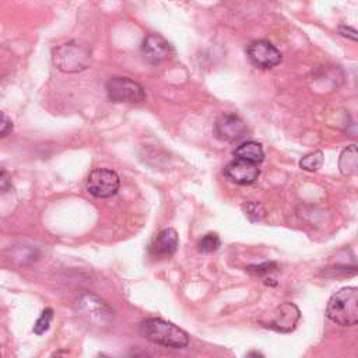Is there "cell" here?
<instances>
[{
    "label": "cell",
    "instance_id": "5bb4252c",
    "mask_svg": "<svg viewBox=\"0 0 358 358\" xmlns=\"http://www.w3.org/2000/svg\"><path fill=\"white\" fill-rule=\"evenodd\" d=\"M338 168L344 176H352L358 172V151L355 144H351L341 151Z\"/></svg>",
    "mask_w": 358,
    "mask_h": 358
},
{
    "label": "cell",
    "instance_id": "7402d4cb",
    "mask_svg": "<svg viewBox=\"0 0 358 358\" xmlns=\"http://www.w3.org/2000/svg\"><path fill=\"white\" fill-rule=\"evenodd\" d=\"M338 34L351 39V41H357V31L352 27H347V25H340L338 27Z\"/></svg>",
    "mask_w": 358,
    "mask_h": 358
},
{
    "label": "cell",
    "instance_id": "5b68a950",
    "mask_svg": "<svg viewBox=\"0 0 358 358\" xmlns=\"http://www.w3.org/2000/svg\"><path fill=\"white\" fill-rule=\"evenodd\" d=\"M301 317V312L296 305L291 302H284L271 310L266 312L260 317V323L275 331L288 333L292 331Z\"/></svg>",
    "mask_w": 358,
    "mask_h": 358
},
{
    "label": "cell",
    "instance_id": "603a6c76",
    "mask_svg": "<svg viewBox=\"0 0 358 358\" xmlns=\"http://www.w3.org/2000/svg\"><path fill=\"white\" fill-rule=\"evenodd\" d=\"M245 358H264V355H263L260 351L253 350V351H249V352L245 355Z\"/></svg>",
    "mask_w": 358,
    "mask_h": 358
},
{
    "label": "cell",
    "instance_id": "4fadbf2b",
    "mask_svg": "<svg viewBox=\"0 0 358 358\" xmlns=\"http://www.w3.org/2000/svg\"><path fill=\"white\" fill-rule=\"evenodd\" d=\"M234 157L235 159H241V161H246L257 165L264 159V151L259 143L245 141L235 148Z\"/></svg>",
    "mask_w": 358,
    "mask_h": 358
},
{
    "label": "cell",
    "instance_id": "2e32d148",
    "mask_svg": "<svg viewBox=\"0 0 358 358\" xmlns=\"http://www.w3.org/2000/svg\"><path fill=\"white\" fill-rule=\"evenodd\" d=\"M221 245L220 236L214 232H208L204 236H201V239L199 241V250L203 253H210V252H215Z\"/></svg>",
    "mask_w": 358,
    "mask_h": 358
},
{
    "label": "cell",
    "instance_id": "7c38bea8",
    "mask_svg": "<svg viewBox=\"0 0 358 358\" xmlns=\"http://www.w3.org/2000/svg\"><path fill=\"white\" fill-rule=\"evenodd\" d=\"M224 175L236 185H250L259 178L260 171L255 164L234 159L224 168Z\"/></svg>",
    "mask_w": 358,
    "mask_h": 358
},
{
    "label": "cell",
    "instance_id": "6da1fadb",
    "mask_svg": "<svg viewBox=\"0 0 358 358\" xmlns=\"http://www.w3.org/2000/svg\"><path fill=\"white\" fill-rule=\"evenodd\" d=\"M138 331L144 338L164 347L183 348L189 344V336L185 330L159 317L143 320L138 326Z\"/></svg>",
    "mask_w": 358,
    "mask_h": 358
},
{
    "label": "cell",
    "instance_id": "7a4b0ae2",
    "mask_svg": "<svg viewBox=\"0 0 358 358\" xmlns=\"http://www.w3.org/2000/svg\"><path fill=\"white\" fill-rule=\"evenodd\" d=\"M326 315L340 326H354L358 322L357 287H345L333 294L327 302Z\"/></svg>",
    "mask_w": 358,
    "mask_h": 358
},
{
    "label": "cell",
    "instance_id": "d6986e66",
    "mask_svg": "<svg viewBox=\"0 0 358 358\" xmlns=\"http://www.w3.org/2000/svg\"><path fill=\"white\" fill-rule=\"evenodd\" d=\"M277 268V263L274 262H264L262 264H255V266H248L246 271L252 273V274H257V275H263L267 273H271Z\"/></svg>",
    "mask_w": 358,
    "mask_h": 358
},
{
    "label": "cell",
    "instance_id": "277c9868",
    "mask_svg": "<svg viewBox=\"0 0 358 358\" xmlns=\"http://www.w3.org/2000/svg\"><path fill=\"white\" fill-rule=\"evenodd\" d=\"M77 313L94 326H106L110 323L113 310L110 306L96 295L84 294L76 302Z\"/></svg>",
    "mask_w": 358,
    "mask_h": 358
},
{
    "label": "cell",
    "instance_id": "44dd1931",
    "mask_svg": "<svg viewBox=\"0 0 358 358\" xmlns=\"http://www.w3.org/2000/svg\"><path fill=\"white\" fill-rule=\"evenodd\" d=\"M11 176L10 173L0 166V194L7 193L8 190H11Z\"/></svg>",
    "mask_w": 358,
    "mask_h": 358
},
{
    "label": "cell",
    "instance_id": "8fae6325",
    "mask_svg": "<svg viewBox=\"0 0 358 358\" xmlns=\"http://www.w3.org/2000/svg\"><path fill=\"white\" fill-rule=\"evenodd\" d=\"M141 52L147 60L158 63L168 59L173 53V48L159 34H150L143 41Z\"/></svg>",
    "mask_w": 358,
    "mask_h": 358
},
{
    "label": "cell",
    "instance_id": "ac0fdd59",
    "mask_svg": "<svg viewBox=\"0 0 358 358\" xmlns=\"http://www.w3.org/2000/svg\"><path fill=\"white\" fill-rule=\"evenodd\" d=\"M53 319V309L52 308H46L42 310L41 316L36 319L35 324H34V333L35 334H43L49 326H50V322Z\"/></svg>",
    "mask_w": 358,
    "mask_h": 358
},
{
    "label": "cell",
    "instance_id": "3957f363",
    "mask_svg": "<svg viewBox=\"0 0 358 358\" xmlns=\"http://www.w3.org/2000/svg\"><path fill=\"white\" fill-rule=\"evenodd\" d=\"M52 59H53V64L60 71L78 73L88 69L91 53L85 46L71 41L55 48L52 53Z\"/></svg>",
    "mask_w": 358,
    "mask_h": 358
},
{
    "label": "cell",
    "instance_id": "52a82bcc",
    "mask_svg": "<svg viewBox=\"0 0 358 358\" xmlns=\"http://www.w3.org/2000/svg\"><path fill=\"white\" fill-rule=\"evenodd\" d=\"M120 187L119 175L106 168L94 169L87 178V190L94 197L106 199L117 193Z\"/></svg>",
    "mask_w": 358,
    "mask_h": 358
},
{
    "label": "cell",
    "instance_id": "e0dca14e",
    "mask_svg": "<svg viewBox=\"0 0 358 358\" xmlns=\"http://www.w3.org/2000/svg\"><path fill=\"white\" fill-rule=\"evenodd\" d=\"M242 208H243L246 217L252 222H259V221H262L264 218L266 211H264L263 206L260 203H257V201H248V203L243 204Z\"/></svg>",
    "mask_w": 358,
    "mask_h": 358
},
{
    "label": "cell",
    "instance_id": "30bf717a",
    "mask_svg": "<svg viewBox=\"0 0 358 358\" xmlns=\"http://www.w3.org/2000/svg\"><path fill=\"white\" fill-rule=\"evenodd\" d=\"M215 134L224 141H236L246 134V124L235 113H224L215 122Z\"/></svg>",
    "mask_w": 358,
    "mask_h": 358
},
{
    "label": "cell",
    "instance_id": "8992f818",
    "mask_svg": "<svg viewBox=\"0 0 358 358\" xmlns=\"http://www.w3.org/2000/svg\"><path fill=\"white\" fill-rule=\"evenodd\" d=\"M106 95L112 102L138 103L145 99L144 88L129 77H112L106 81Z\"/></svg>",
    "mask_w": 358,
    "mask_h": 358
},
{
    "label": "cell",
    "instance_id": "d4e9b609",
    "mask_svg": "<svg viewBox=\"0 0 358 358\" xmlns=\"http://www.w3.org/2000/svg\"><path fill=\"white\" fill-rule=\"evenodd\" d=\"M0 358H1V354H0Z\"/></svg>",
    "mask_w": 358,
    "mask_h": 358
},
{
    "label": "cell",
    "instance_id": "ffe728a7",
    "mask_svg": "<svg viewBox=\"0 0 358 358\" xmlns=\"http://www.w3.org/2000/svg\"><path fill=\"white\" fill-rule=\"evenodd\" d=\"M11 131H13V122H11V119L6 113L0 112V137H6Z\"/></svg>",
    "mask_w": 358,
    "mask_h": 358
},
{
    "label": "cell",
    "instance_id": "ba28073f",
    "mask_svg": "<svg viewBox=\"0 0 358 358\" xmlns=\"http://www.w3.org/2000/svg\"><path fill=\"white\" fill-rule=\"evenodd\" d=\"M246 53L249 56V60L260 69H271V67L280 64L282 60L280 50L268 41L252 42L248 46Z\"/></svg>",
    "mask_w": 358,
    "mask_h": 358
},
{
    "label": "cell",
    "instance_id": "9c48e42d",
    "mask_svg": "<svg viewBox=\"0 0 358 358\" xmlns=\"http://www.w3.org/2000/svg\"><path fill=\"white\" fill-rule=\"evenodd\" d=\"M178 243V232L173 228H165L154 236L148 246V253L154 259H166L176 252Z\"/></svg>",
    "mask_w": 358,
    "mask_h": 358
},
{
    "label": "cell",
    "instance_id": "9a60e30c",
    "mask_svg": "<svg viewBox=\"0 0 358 358\" xmlns=\"http://www.w3.org/2000/svg\"><path fill=\"white\" fill-rule=\"evenodd\" d=\"M323 161H324L323 152L322 151H315V152H310V154L305 155L299 161V166L305 171L313 172V171H317L323 165Z\"/></svg>",
    "mask_w": 358,
    "mask_h": 358
},
{
    "label": "cell",
    "instance_id": "cb8c5ba5",
    "mask_svg": "<svg viewBox=\"0 0 358 358\" xmlns=\"http://www.w3.org/2000/svg\"><path fill=\"white\" fill-rule=\"evenodd\" d=\"M127 358H150V357L143 351H133Z\"/></svg>",
    "mask_w": 358,
    "mask_h": 358
}]
</instances>
